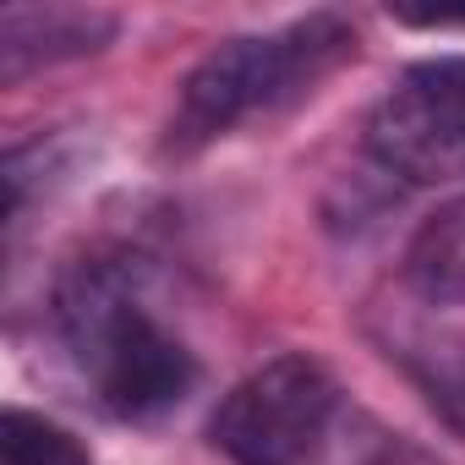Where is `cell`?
<instances>
[{"label": "cell", "mask_w": 465, "mask_h": 465, "mask_svg": "<svg viewBox=\"0 0 465 465\" xmlns=\"http://www.w3.org/2000/svg\"><path fill=\"white\" fill-rule=\"evenodd\" d=\"M55 329L94 400L121 421H159L197 389V356L153 318L121 258H83L61 274Z\"/></svg>", "instance_id": "6da1fadb"}, {"label": "cell", "mask_w": 465, "mask_h": 465, "mask_svg": "<svg viewBox=\"0 0 465 465\" xmlns=\"http://www.w3.org/2000/svg\"><path fill=\"white\" fill-rule=\"evenodd\" d=\"M356 55V28L334 12H312L280 34H242L213 45L181 83L164 121V153L186 159L230 137L252 115H274L312 94L334 66Z\"/></svg>", "instance_id": "7a4b0ae2"}, {"label": "cell", "mask_w": 465, "mask_h": 465, "mask_svg": "<svg viewBox=\"0 0 465 465\" xmlns=\"http://www.w3.org/2000/svg\"><path fill=\"white\" fill-rule=\"evenodd\" d=\"M334 394L323 361L302 351L274 356L219 400L208 438L230 465H318L340 405Z\"/></svg>", "instance_id": "3957f363"}, {"label": "cell", "mask_w": 465, "mask_h": 465, "mask_svg": "<svg viewBox=\"0 0 465 465\" xmlns=\"http://www.w3.org/2000/svg\"><path fill=\"white\" fill-rule=\"evenodd\" d=\"M367 153L411 186L460 181L465 175V55L405 66L367 115Z\"/></svg>", "instance_id": "277c9868"}, {"label": "cell", "mask_w": 465, "mask_h": 465, "mask_svg": "<svg viewBox=\"0 0 465 465\" xmlns=\"http://www.w3.org/2000/svg\"><path fill=\"white\" fill-rule=\"evenodd\" d=\"M115 12L99 6H66V0H45V6H6L0 12V77L23 83L39 66H61L77 55H94L115 39Z\"/></svg>", "instance_id": "5b68a950"}, {"label": "cell", "mask_w": 465, "mask_h": 465, "mask_svg": "<svg viewBox=\"0 0 465 465\" xmlns=\"http://www.w3.org/2000/svg\"><path fill=\"white\" fill-rule=\"evenodd\" d=\"M411 280L427 302H465V197L449 203L416 236Z\"/></svg>", "instance_id": "8992f818"}, {"label": "cell", "mask_w": 465, "mask_h": 465, "mask_svg": "<svg viewBox=\"0 0 465 465\" xmlns=\"http://www.w3.org/2000/svg\"><path fill=\"white\" fill-rule=\"evenodd\" d=\"M0 449H6V465H94L77 432L23 405H6L0 416Z\"/></svg>", "instance_id": "52a82bcc"}, {"label": "cell", "mask_w": 465, "mask_h": 465, "mask_svg": "<svg viewBox=\"0 0 465 465\" xmlns=\"http://www.w3.org/2000/svg\"><path fill=\"white\" fill-rule=\"evenodd\" d=\"M394 17L411 28H465V12H454V6H400Z\"/></svg>", "instance_id": "ba28073f"}]
</instances>
